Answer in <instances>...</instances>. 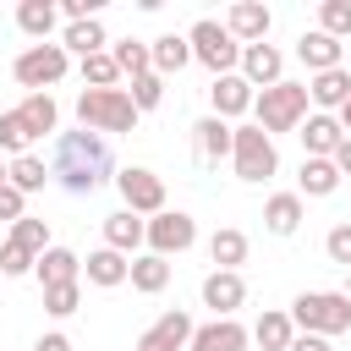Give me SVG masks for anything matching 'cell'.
Here are the masks:
<instances>
[{
    "mask_svg": "<svg viewBox=\"0 0 351 351\" xmlns=\"http://www.w3.org/2000/svg\"><path fill=\"white\" fill-rule=\"evenodd\" d=\"M49 176L66 186V192H99L104 186V176H110V148H104V137L99 132H60L55 137V154H49Z\"/></svg>",
    "mask_w": 351,
    "mask_h": 351,
    "instance_id": "obj_1",
    "label": "cell"
},
{
    "mask_svg": "<svg viewBox=\"0 0 351 351\" xmlns=\"http://www.w3.org/2000/svg\"><path fill=\"white\" fill-rule=\"evenodd\" d=\"M137 115H143V110L132 104L126 88H82V93H77V121H82L88 132H132Z\"/></svg>",
    "mask_w": 351,
    "mask_h": 351,
    "instance_id": "obj_2",
    "label": "cell"
},
{
    "mask_svg": "<svg viewBox=\"0 0 351 351\" xmlns=\"http://www.w3.org/2000/svg\"><path fill=\"white\" fill-rule=\"evenodd\" d=\"M291 324H302V335H346L351 329V296L346 291H302L291 302Z\"/></svg>",
    "mask_w": 351,
    "mask_h": 351,
    "instance_id": "obj_3",
    "label": "cell"
},
{
    "mask_svg": "<svg viewBox=\"0 0 351 351\" xmlns=\"http://www.w3.org/2000/svg\"><path fill=\"white\" fill-rule=\"evenodd\" d=\"M307 82H274V88H263L258 99H252V115H258V126L274 137V132H296L302 121H307Z\"/></svg>",
    "mask_w": 351,
    "mask_h": 351,
    "instance_id": "obj_4",
    "label": "cell"
},
{
    "mask_svg": "<svg viewBox=\"0 0 351 351\" xmlns=\"http://www.w3.org/2000/svg\"><path fill=\"white\" fill-rule=\"evenodd\" d=\"M230 165L241 181H269L280 170V154H274V137L263 126H236V143H230Z\"/></svg>",
    "mask_w": 351,
    "mask_h": 351,
    "instance_id": "obj_5",
    "label": "cell"
},
{
    "mask_svg": "<svg viewBox=\"0 0 351 351\" xmlns=\"http://www.w3.org/2000/svg\"><path fill=\"white\" fill-rule=\"evenodd\" d=\"M186 44H192V60H203L214 77H230V66H241V44L230 38V27L225 22H197L192 33H186Z\"/></svg>",
    "mask_w": 351,
    "mask_h": 351,
    "instance_id": "obj_6",
    "label": "cell"
},
{
    "mask_svg": "<svg viewBox=\"0 0 351 351\" xmlns=\"http://www.w3.org/2000/svg\"><path fill=\"white\" fill-rule=\"evenodd\" d=\"M60 77H66V44H33V49L16 55V82H22V88L44 93V88L60 82Z\"/></svg>",
    "mask_w": 351,
    "mask_h": 351,
    "instance_id": "obj_7",
    "label": "cell"
},
{
    "mask_svg": "<svg viewBox=\"0 0 351 351\" xmlns=\"http://www.w3.org/2000/svg\"><path fill=\"white\" fill-rule=\"evenodd\" d=\"M115 186H121V203H126L132 214H165V181H159L154 170L126 165V170L115 176Z\"/></svg>",
    "mask_w": 351,
    "mask_h": 351,
    "instance_id": "obj_8",
    "label": "cell"
},
{
    "mask_svg": "<svg viewBox=\"0 0 351 351\" xmlns=\"http://www.w3.org/2000/svg\"><path fill=\"white\" fill-rule=\"evenodd\" d=\"M197 241V225H192V214H181V208H165V214H154L148 219V247L159 252V258H170V252H186Z\"/></svg>",
    "mask_w": 351,
    "mask_h": 351,
    "instance_id": "obj_9",
    "label": "cell"
},
{
    "mask_svg": "<svg viewBox=\"0 0 351 351\" xmlns=\"http://www.w3.org/2000/svg\"><path fill=\"white\" fill-rule=\"evenodd\" d=\"M192 335H197V329H192V318H186L181 307H170V313H159V318H154V329H148L137 346H143V351H186V346H192Z\"/></svg>",
    "mask_w": 351,
    "mask_h": 351,
    "instance_id": "obj_10",
    "label": "cell"
},
{
    "mask_svg": "<svg viewBox=\"0 0 351 351\" xmlns=\"http://www.w3.org/2000/svg\"><path fill=\"white\" fill-rule=\"evenodd\" d=\"M230 143H236V126L219 121V115H203V121L192 126V154H197V165H219V159L230 154Z\"/></svg>",
    "mask_w": 351,
    "mask_h": 351,
    "instance_id": "obj_11",
    "label": "cell"
},
{
    "mask_svg": "<svg viewBox=\"0 0 351 351\" xmlns=\"http://www.w3.org/2000/svg\"><path fill=\"white\" fill-rule=\"evenodd\" d=\"M269 22H274V16H269V5H258V0H236L225 27H230V38L247 49V44H263V38H269Z\"/></svg>",
    "mask_w": 351,
    "mask_h": 351,
    "instance_id": "obj_12",
    "label": "cell"
},
{
    "mask_svg": "<svg viewBox=\"0 0 351 351\" xmlns=\"http://www.w3.org/2000/svg\"><path fill=\"white\" fill-rule=\"evenodd\" d=\"M280 71H285V55H280L274 44H247V49H241V77H247L252 88H274V82H285Z\"/></svg>",
    "mask_w": 351,
    "mask_h": 351,
    "instance_id": "obj_13",
    "label": "cell"
},
{
    "mask_svg": "<svg viewBox=\"0 0 351 351\" xmlns=\"http://www.w3.org/2000/svg\"><path fill=\"white\" fill-rule=\"evenodd\" d=\"M340 143H346L340 115H307V121H302V148H307V159H335Z\"/></svg>",
    "mask_w": 351,
    "mask_h": 351,
    "instance_id": "obj_14",
    "label": "cell"
},
{
    "mask_svg": "<svg viewBox=\"0 0 351 351\" xmlns=\"http://www.w3.org/2000/svg\"><path fill=\"white\" fill-rule=\"evenodd\" d=\"M241 302H247V285H241L236 269H214V274L203 280V307H214L219 318H230Z\"/></svg>",
    "mask_w": 351,
    "mask_h": 351,
    "instance_id": "obj_15",
    "label": "cell"
},
{
    "mask_svg": "<svg viewBox=\"0 0 351 351\" xmlns=\"http://www.w3.org/2000/svg\"><path fill=\"white\" fill-rule=\"evenodd\" d=\"M208 99H214V115L219 121H230V115H241V110H252V82L241 77V71H230V77H214V88H208Z\"/></svg>",
    "mask_w": 351,
    "mask_h": 351,
    "instance_id": "obj_16",
    "label": "cell"
},
{
    "mask_svg": "<svg viewBox=\"0 0 351 351\" xmlns=\"http://www.w3.org/2000/svg\"><path fill=\"white\" fill-rule=\"evenodd\" d=\"M247 329L236 324V318H214V324H203L197 335H192V351H247Z\"/></svg>",
    "mask_w": 351,
    "mask_h": 351,
    "instance_id": "obj_17",
    "label": "cell"
},
{
    "mask_svg": "<svg viewBox=\"0 0 351 351\" xmlns=\"http://www.w3.org/2000/svg\"><path fill=\"white\" fill-rule=\"evenodd\" d=\"M296 55H302V66H307L313 77H318V71H335V66H340V38H329V33L313 27V33L296 38Z\"/></svg>",
    "mask_w": 351,
    "mask_h": 351,
    "instance_id": "obj_18",
    "label": "cell"
},
{
    "mask_svg": "<svg viewBox=\"0 0 351 351\" xmlns=\"http://www.w3.org/2000/svg\"><path fill=\"white\" fill-rule=\"evenodd\" d=\"M82 274L93 280V285H121V280H132V258L126 252H115V247H99V252H88V263H82Z\"/></svg>",
    "mask_w": 351,
    "mask_h": 351,
    "instance_id": "obj_19",
    "label": "cell"
},
{
    "mask_svg": "<svg viewBox=\"0 0 351 351\" xmlns=\"http://www.w3.org/2000/svg\"><path fill=\"white\" fill-rule=\"evenodd\" d=\"M33 274L44 280V291H49V285H77V274H82V258H77V252H66V247H49V252L33 263Z\"/></svg>",
    "mask_w": 351,
    "mask_h": 351,
    "instance_id": "obj_20",
    "label": "cell"
},
{
    "mask_svg": "<svg viewBox=\"0 0 351 351\" xmlns=\"http://www.w3.org/2000/svg\"><path fill=\"white\" fill-rule=\"evenodd\" d=\"M307 99H313V104H324V110H340V104L351 99V71H346V66L318 71V77L307 82Z\"/></svg>",
    "mask_w": 351,
    "mask_h": 351,
    "instance_id": "obj_21",
    "label": "cell"
},
{
    "mask_svg": "<svg viewBox=\"0 0 351 351\" xmlns=\"http://www.w3.org/2000/svg\"><path fill=\"white\" fill-rule=\"evenodd\" d=\"M137 241H148V219H137L132 208H121V214H110V219H104V247L132 252Z\"/></svg>",
    "mask_w": 351,
    "mask_h": 351,
    "instance_id": "obj_22",
    "label": "cell"
},
{
    "mask_svg": "<svg viewBox=\"0 0 351 351\" xmlns=\"http://www.w3.org/2000/svg\"><path fill=\"white\" fill-rule=\"evenodd\" d=\"M263 225H269L274 236H291V230L302 225V192H274V197L263 203Z\"/></svg>",
    "mask_w": 351,
    "mask_h": 351,
    "instance_id": "obj_23",
    "label": "cell"
},
{
    "mask_svg": "<svg viewBox=\"0 0 351 351\" xmlns=\"http://www.w3.org/2000/svg\"><path fill=\"white\" fill-rule=\"evenodd\" d=\"M148 55H154V71H159V77H176V71L192 60V44H186L181 33H165V38L148 44Z\"/></svg>",
    "mask_w": 351,
    "mask_h": 351,
    "instance_id": "obj_24",
    "label": "cell"
},
{
    "mask_svg": "<svg viewBox=\"0 0 351 351\" xmlns=\"http://www.w3.org/2000/svg\"><path fill=\"white\" fill-rule=\"evenodd\" d=\"M252 340H258L263 351H291V340H296L291 313H263V318L252 324Z\"/></svg>",
    "mask_w": 351,
    "mask_h": 351,
    "instance_id": "obj_25",
    "label": "cell"
},
{
    "mask_svg": "<svg viewBox=\"0 0 351 351\" xmlns=\"http://www.w3.org/2000/svg\"><path fill=\"white\" fill-rule=\"evenodd\" d=\"M132 285H137L143 296H159V291L170 285V263H165L159 252H143V258H132Z\"/></svg>",
    "mask_w": 351,
    "mask_h": 351,
    "instance_id": "obj_26",
    "label": "cell"
},
{
    "mask_svg": "<svg viewBox=\"0 0 351 351\" xmlns=\"http://www.w3.org/2000/svg\"><path fill=\"white\" fill-rule=\"evenodd\" d=\"M16 115L27 121V132H33V137L55 132V121H60V110H55V99H49V93H27V99L16 104Z\"/></svg>",
    "mask_w": 351,
    "mask_h": 351,
    "instance_id": "obj_27",
    "label": "cell"
},
{
    "mask_svg": "<svg viewBox=\"0 0 351 351\" xmlns=\"http://www.w3.org/2000/svg\"><path fill=\"white\" fill-rule=\"evenodd\" d=\"M302 192L307 197H329L335 186H340V170H335V159H302Z\"/></svg>",
    "mask_w": 351,
    "mask_h": 351,
    "instance_id": "obj_28",
    "label": "cell"
},
{
    "mask_svg": "<svg viewBox=\"0 0 351 351\" xmlns=\"http://www.w3.org/2000/svg\"><path fill=\"white\" fill-rule=\"evenodd\" d=\"M208 258H214L219 269L247 263V236H241V230H230V225H225V230H214V236H208Z\"/></svg>",
    "mask_w": 351,
    "mask_h": 351,
    "instance_id": "obj_29",
    "label": "cell"
},
{
    "mask_svg": "<svg viewBox=\"0 0 351 351\" xmlns=\"http://www.w3.org/2000/svg\"><path fill=\"white\" fill-rule=\"evenodd\" d=\"M16 27L33 33V38H49V27H55V5H49V0H22V5H16Z\"/></svg>",
    "mask_w": 351,
    "mask_h": 351,
    "instance_id": "obj_30",
    "label": "cell"
},
{
    "mask_svg": "<svg viewBox=\"0 0 351 351\" xmlns=\"http://www.w3.org/2000/svg\"><path fill=\"white\" fill-rule=\"evenodd\" d=\"M104 44H110V38H104L99 16H93V22H71V27H66V49H77L82 60H88V55H104Z\"/></svg>",
    "mask_w": 351,
    "mask_h": 351,
    "instance_id": "obj_31",
    "label": "cell"
},
{
    "mask_svg": "<svg viewBox=\"0 0 351 351\" xmlns=\"http://www.w3.org/2000/svg\"><path fill=\"white\" fill-rule=\"evenodd\" d=\"M44 181H49V165H44L38 154H22V159H11V186H16L22 197H27V192H38Z\"/></svg>",
    "mask_w": 351,
    "mask_h": 351,
    "instance_id": "obj_32",
    "label": "cell"
},
{
    "mask_svg": "<svg viewBox=\"0 0 351 351\" xmlns=\"http://www.w3.org/2000/svg\"><path fill=\"white\" fill-rule=\"evenodd\" d=\"M5 241H16L22 252H33V258H44V252H49V225H44V219H16Z\"/></svg>",
    "mask_w": 351,
    "mask_h": 351,
    "instance_id": "obj_33",
    "label": "cell"
},
{
    "mask_svg": "<svg viewBox=\"0 0 351 351\" xmlns=\"http://www.w3.org/2000/svg\"><path fill=\"white\" fill-rule=\"evenodd\" d=\"M110 55H115V66H121V71H132V82L154 71V55H148V44H137V38H126V44H115Z\"/></svg>",
    "mask_w": 351,
    "mask_h": 351,
    "instance_id": "obj_34",
    "label": "cell"
},
{
    "mask_svg": "<svg viewBox=\"0 0 351 351\" xmlns=\"http://www.w3.org/2000/svg\"><path fill=\"white\" fill-rule=\"evenodd\" d=\"M318 33L346 38V33H351V0H324V5H318Z\"/></svg>",
    "mask_w": 351,
    "mask_h": 351,
    "instance_id": "obj_35",
    "label": "cell"
},
{
    "mask_svg": "<svg viewBox=\"0 0 351 351\" xmlns=\"http://www.w3.org/2000/svg\"><path fill=\"white\" fill-rule=\"evenodd\" d=\"M27 143H33V132H27V121H22L16 110H11V115H0V148L22 159V154H27Z\"/></svg>",
    "mask_w": 351,
    "mask_h": 351,
    "instance_id": "obj_36",
    "label": "cell"
},
{
    "mask_svg": "<svg viewBox=\"0 0 351 351\" xmlns=\"http://www.w3.org/2000/svg\"><path fill=\"white\" fill-rule=\"evenodd\" d=\"M115 77H121L115 55H88V60H82V82H93V88H115Z\"/></svg>",
    "mask_w": 351,
    "mask_h": 351,
    "instance_id": "obj_37",
    "label": "cell"
},
{
    "mask_svg": "<svg viewBox=\"0 0 351 351\" xmlns=\"http://www.w3.org/2000/svg\"><path fill=\"white\" fill-rule=\"evenodd\" d=\"M77 307H82V291H77V285H49V291H44V313L71 318Z\"/></svg>",
    "mask_w": 351,
    "mask_h": 351,
    "instance_id": "obj_38",
    "label": "cell"
},
{
    "mask_svg": "<svg viewBox=\"0 0 351 351\" xmlns=\"http://www.w3.org/2000/svg\"><path fill=\"white\" fill-rule=\"evenodd\" d=\"M159 99H165V77H159V71H148V77L132 82V104H137V110H154Z\"/></svg>",
    "mask_w": 351,
    "mask_h": 351,
    "instance_id": "obj_39",
    "label": "cell"
},
{
    "mask_svg": "<svg viewBox=\"0 0 351 351\" xmlns=\"http://www.w3.org/2000/svg\"><path fill=\"white\" fill-rule=\"evenodd\" d=\"M324 252H329V263L351 269V219H346V225H335V230L324 236Z\"/></svg>",
    "mask_w": 351,
    "mask_h": 351,
    "instance_id": "obj_40",
    "label": "cell"
},
{
    "mask_svg": "<svg viewBox=\"0 0 351 351\" xmlns=\"http://www.w3.org/2000/svg\"><path fill=\"white\" fill-rule=\"evenodd\" d=\"M33 263H38V258H33V252H22L16 241H5V247H0V274H27Z\"/></svg>",
    "mask_w": 351,
    "mask_h": 351,
    "instance_id": "obj_41",
    "label": "cell"
},
{
    "mask_svg": "<svg viewBox=\"0 0 351 351\" xmlns=\"http://www.w3.org/2000/svg\"><path fill=\"white\" fill-rule=\"evenodd\" d=\"M0 219H11V225H16V219H27V214H22V192H16V186H0Z\"/></svg>",
    "mask_w": 351,
    "mask_h": 351,
    "instance_id": "obj_42",
    "label": "cell"
},
{
    "mask_svg": "<svg viewBox=\"0 0 351 351\" xmlns=\"http://www.w3.org/2000/svg\"><path fill=\"white\" fill-rule=\"evenodd\" d=\"M60 11H66L71 22H93V16H99V0H60Z\"/></svg>",
    "mask_w": 351,
    "mask_h": 351,
    "instance_id": "obj_43",
    "label": "cell"
},
{
    "mask_svg": "<svg viewBox=\"0 0 351 351\" xmlns=\"http://www.w3.org/2000/svg\"><path fill=\"white\" fill-rule=\"evenodd\" d=\"M291 351H329V340H324V335H296Z\"/></svg>",
    "mask_w": 351,
    "mask_h": 351,
    "instance_id": "obj_44",
    "label": "cell"
},
{
    "mask_svg": "<svg viewBox=\"0 0 351 351\" xmlns=\"http://www.w3.org/2000/svg\"><path fill=\"white\" fill-rule=\"evenodd\" d=\"M335 170H340V176H351V137L335 148Z\"/></svg>",
    "mask_w": 351,
    "mask_h": 351,
    "instance_id": "obj_45",
    "label": "cell"
},
{
    "mask_svg": "<svg viewBox=\"0 0 351 351\" xmlns=\"http://www.w3.org/2000/svg\"><path fill=\"white\" fill-rule=\"evenodd\" d=\"M33 351H71V340H66V335H44Z\"/></svg>",
    "mask_w": 351,
    "mask_h": 351,
    "instance_id": "obj_46",
    "label": "cell"
},
{
    "mask_svg": "<svg viewBox=\"0 0 351 351\" xmlns=\"http://www.w3.org/2000/svg\"><path fill=\"white\" fill-rule=\"evenodd\" d=\"M340 126H346V137H351V99L340 104Z\"/></svg>",
    "mask_w": 351,
    "mask_h": 351,
    "instance_id": "obj_47",
    "label": "cell"
},
{
    "mask_svg": "<svg viewBox=\"0 0 351 351\" xmlns=\"http://www.w3.org/2000/svg\"><path fill=\"white\" fill-rule=\"evenodd\" d=\"M346 296H351V269H346Z\"/></svg>",
    "mask_w": 351,
    "mask_h": 351,
    "instance_id": "obj_48",
    "label": "cell"
},
{
    "mask_svg": "<svg viewBox=\"0 0 351 351\" xmlns=\"http://www.w3.org/2000/svg\"><path fill=\"white\" fill-rule=\"evenodd\" d=\"M132 351H143V346H132Z\"/></svg>",
    "mask_w": 351,
    "mask_h": 351,
    "instance_id": "obj_49",
    "label": "cell"
}]
</instances>
